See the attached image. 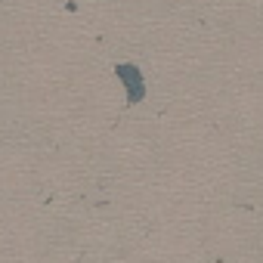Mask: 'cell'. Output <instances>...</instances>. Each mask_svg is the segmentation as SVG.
<instances>
[{
    "mask_svg": "<svg viewBox=\"0 0 263 263\" xmlns=\"http://www.w3.org/2000/svg\"><path fill=\"white\" fill-rule=\"evenodd\" d=\"M118 78H121V84L127 87L130 102H140V99H143V74H140L134 65H118Z\"/></svg>",
    "mask_w": 263,
    "mask_h": 263,
    "instance_id": "6da1fadb",
    "label": "cell"
}]
</instances>
